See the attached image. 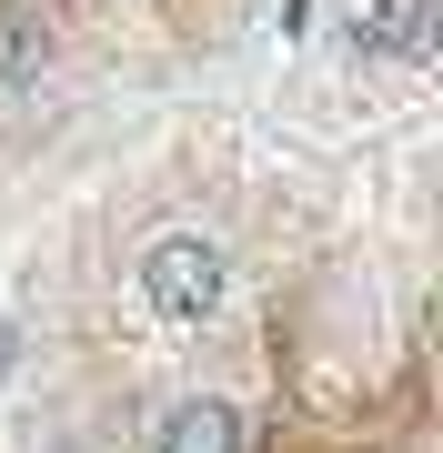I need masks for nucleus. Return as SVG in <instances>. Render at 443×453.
<instances>
[{"mask_svg":"<svg viewBox=\"0 0 443 453\" xmlns=\"http://www.w3.org/2000/svg\"><path fill=\"white\" fill-rule=\"evenodd\" d=\"M50 71V0H0V91Z\"/></svg>","mask_w":443,"mask_h":453,"instance_id":"7ed1b4c3","label":"nucleus"},{"mask_svg":"<svg viewBox=\"0 0 443 453\" xmlns=\"http://www.w3.org/2000/svg\"><path fill=\"white\" fill-rule=\"evenodd\" d=\"M433 11H443V0H383L373 41H383V50H403V61H424V50H433Z\"/></svg>","mask_w":443,"mask_h":453,"instance_id":"20e7f679","label":"nucleus"},{"mask_svg":"<svg viewBox=\"0 0 443 453\" xmlns=\"http://www.w3.org/2000/svg\"><path fill=\"white\" fill-rule=\"evenodd\" d=\"M222 292H232V262H222V242H202V232H172V242L141 252V303L162 312V323H212Z\"/></svg>","mask_w":443,"mask_h":453,"instance_id":"f257e3e1","label":"nucleus"},{"mask_svg":"<svg viewBox=\"0 0 443 453\" xmlns=\"http://www.w3.org/2000/svg\"><path fill=\"white\" fill-rule=\"evenodd\" d=\"M11 363H20V323L0 312V383H11Z\"/></svg>","mask_w":443,"mask_h":453,"instance_id":"39448f33","label":"nucleus"},{"mask_svg":"<svg viewBox=\"0 0 443 453\" xmlns=\"http://www.w3.org/2000/svg\"><path fill=\"white\" fill-rule=\"evenodd\" d=\"M151 453H252V413L232 393H181L151 423Z\"/></svg>","mask_w":443,"mask_h":453,"instance_id":"f03ea898","label":"nucleus"}]
</instances>
